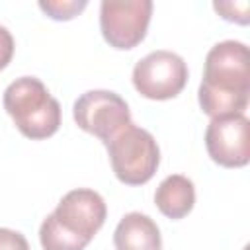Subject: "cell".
<instances>
[{"label": "cell", "instance_id": "cell-8", "mask_svg": "<svg viewBox=\"0 0 250 250\" xmlns=\"http://www.w3.org/2000/svg\"><path fill=\"white\" fill-rule=\"evenodd\" d=\"M205 146L213 162L242 168L250 160V123L244 113L215 117L205 131Z\"/></svg>", "mask_w": 250, "mask_h": 250}, {"label": "cell", "instance_id": "cell-12", "mask_svg": "<svg viewBox=\"0 0 250 250\" xmlns=\"http://www.w3.org/2000/svg\"><path fill=\"white\" fill-rule=\"evenodd\" d=\"M213 8L229 21L248 23V2H215Z\"/></svg>", "mask_w": 250, "mask_h": 250}, {"label": "cell", "instance_id": "cell-13", "mask_svg": "<svg viewBox=\"0 0 250 250\" xmlns=\"http://www.w3.org/2000/svg\"><path fill=\"white\" fill-rule=\"evenodd\" d=\"M0 250H29V244L21 232L0 229Z\"/></svg>", "mask_w": 250, "mask_h": 250}, {"label": "cell", "instance_id": "cell-2", "mask_svg": "<svg viewBox=\"0 0 250 250\" xmlns=\"http://www.w3.org/2000/svg\"><path fill=\"white\" fill-rule=\"evenodd\" d=\"M4 109L31 141L47 139L61 127V105L35 76L16 78L4 90Z\"/></svg>", "mask_w": 250, "mask_h": 250}, {"label": "cell", "instance_id": "cell-4", "mask_svg": "<svg viewBox=\"0 0 250 250\" xmlns=\"http://www.w3.org/2000/svg\"><path fill=\"white\" fill-rule=\"evenodd\" d=\"M76 125L104 141L109 143L113 135H117L127 123H131V111L127 102L109 90H90L84 92L72 107Z\"/></svg>", "mask_w": 250, "mask_h": 250}, {"label": "cell", "instance_id": "cell-11", "mask_svg": "<svg viewBox=\"0 0 250 250\" xmlns=\"http://www.w3.org/2000/svg\"><path fill=\"white\" fill-rule=\"evenodd\" d=\"M88 6L86 0H41L39 8L57 21H66L78 16Z\"/></svg>", "mask_w": 250, "mask_h": 250}, {"label": "cell", "instance_id": "cell-9", "mask_svg": "<svg viewBox=\"0 0 250 250\" xmlns=\"http://www.w3.org/2000/svg\"><path fill=\"white\" fill-rule=\"evenodd\" d=\"M115 250H160L162 238L156 223L143 213H127L113 232Z\"/></svg>", "mask_w": 250, "mask_h": 250}, {"label": "cell", "instance_id": "cell-7", "mask_svg": "<svg viewBox=\"0 0 250 250\" xmlns=\"http://www.w3.org/2000/svg\"><path fill=\"white\" fill-rule=\"evenodd\" d=\"M105 215L107 207L104 197L98 191L86 188L68 191L51 213L57 227L84 246H88L94 234L102 229Z\"/></svg>", "mask_w": 250, "mask_h": 250}, {"label": "cell", "instance_id": "cell-10", "mask_svg": "<svg viewBox=\"0 0 250 250\" xmlns=\"http://www.w3.org/2000/svg\"><path fill=\"white\" fill-rule=\"evenodd\" d=\"M154 203L158 211L168 219H184L195 203L193 182L182 174H172L164 178L156 188Z\"/></svg>", "mask_w": 250, "mask_h": 250}, {"label": "cell", "instance_id": "cell-5", "mask_svg": "<svg viewBox=\"0 0 250 250\" xmlns=\"http://www.w3.org/2000/svg\"><path fill=\"white\" fill-rule=\"evenodd\" d=\"M188 82V64L172 51H152L133 68L135 90L148 100L176 98Z\"/></svg>", "mask_w": 250, "mask_h": 250}, {"label": "cell", "instance_id": "cell-3", "mask_svg": "<svg viewBox=\"0 0 250 250\" xmlns=\"http://www.w3.org/2000/svg\"><path fill=\"white\" fill-rule=\"evenodd\" d=\"M105 146L113 174L127 186L146 184L160 164V148L154 137L133 121L113 135Z\"/></svg>", "mask_w": 250, "mask_h": 250}, {"label": "cell", "instance_id": "cell-14", "mask_svg": "<svg viewBox=\"0 0 250 250\" xmlns=\"http://www.w3.org/2000/svg\"><path fill=\"white\" fill-rule=\"evenodd\" d=\"M14 37H12V33L4 27V25H0V70H4L6 66H8V62L12 61V57H14Z\"/></svg>", "mask_w": 250, "mask_h": 250}, {"label": "cell", "instance_id": "cell-6", "mask_svg": "<svg viewBox=\"0 0 250 250\" xmlns=\"http://www.w3.org/2000/svg\"><path fill=\"white\" fill-rule=\"evenodd\" d=\"M150 0H104L100 6V29L113 49L137 47L148 29Z\"/></svg>", "mask_w": 250, "mask_h": 250}, {"label": "cell", "instance_id": "cell-1", "mask_svg": "<svg viewBox=\"0 0 250 250\" xmlns=\"http://www.w3.org/2000/svg\"><path fill=\"white\" fill-rule=\"evenodd\" d=\"M197 96L211 119L244 113L250 98V55L244 43L229 39L211 47Z\"/></svg>", "mask_w": 250, "mask_h": 250}]
</instances>
